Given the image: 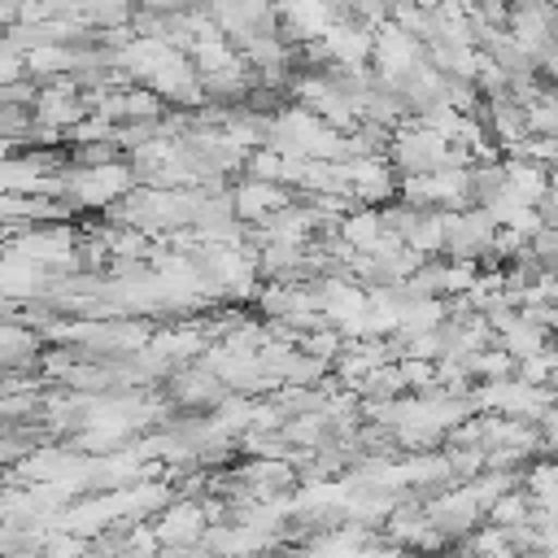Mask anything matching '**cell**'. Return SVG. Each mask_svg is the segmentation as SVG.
I'll return each instance as SVG.
<instances>
[{
    "instance_id": "cell-1",
    "label": "cell",
    "mask_w": 558,
    "mask_h": 558,
    "mask_svg": "<svg viewBox=\"0 0 558 558\" xmlns=\"http://www.w3.org/2000/svg\"><path fill=\"white\" fill-rule=\"evenodd\" d=\"M497 222L488 209H458L449 214V231H445V253L449 262H484L493 253V240H497Z\"/></svg>"
},
{
    "instance_id": "cell-2",
    "label": "cell",
    "mask_w": 558,
    "mask_h": 558,
    "mask_svg": "<svg viewBox=\"0 0 558 558\" xmlns=\"http://www.w3.org/2000/svg\"><path fill=\"white\" fill-rule=\"evenodd\" d=\"M209 510L201 497H174L157 519H153V532L161 541V549H183V545H201L205 532H209Z\"/></svg>"
},
{
    "instance_id": "cell-3",
    "label": "cell",
    "mask_w": 558,
    "mask_h": 558,
    "mask_svg": "<svg viewBox=\"0 0 558 558\" xmlns=\"http://www.w3.org/2000/svg\"><path fill=\"white\" fill-rule=\"evenodd\" d=\"M231 201H235V214H240L244 227H262L275 209H283V205L296 201V196H292V187H283V183L235 179V183H231Z\"/></svg>"
},
{
    "instance_id": "cell-4",
    "label": "cell",
    "mask_w": 558,
    "mask_h": 558,
    "mask_svg": "<svg viewBox=\"0 0 558 558\" xmlns=\"http://www.w3.org/2000/svg\"><path fill=\"white\" fill-rule=\"evenodd\" d=\"M427 527H432L427 506H423V501H414V497H401V501L392 506V514L384 519L379 536H384V541H392V545H401L405 554H414V549H418V541L427 536Z\"/></svg>"
},
{
    "instance_id": "cell-5",
    "label": "cell",
    "mask_w": 558,
    "mask_h": 558,
    "mask_svg": "<svg viewBox=\"0 0 558 558\" xmlns=\"http://www.w3.org/2000/svg\"><path fill=\"white\" fill-rule=\"evenodd\" d=\"M506 174H510V192L527 205H541L549 196V166L532 161V157H506Z\"/></svg>"
},
{
    "instance_id": "cell-6",
    "label": "cell",
    "mask_w": 558,
    "mask_h": 558,
    "mask_svg": "<svg viewBox=\"0 0 558 558\" xmlns=\"http://www.w3.org/2000/svg\"><path fill=\"white\" fill-rule=\"evenodd\" d=\"M384 235H388L384 214H379V209H371V205H357V209L340 222V240H344L353 253H375Z\"/></svg>"
},
{
    "instance_id": "cell-7",
    "label": "cell",
    "mask_w": 558,
    "mask_h": 558,
    "mask_svg": "<svg viewBox=\"0 0 558 558\" xmlns=\"http://www.w3.org/2000/svg\"><path fill=\"white\" fill-rule=\"evenodd\" d=\"M549 340H554V336H549L545 327H536L532 318H523V310H519V323L497 336V344H501L506 353H514L519 362H523V357H536L541 349H549Z\"/></svg>"
},
{
    "instance_id": "cell-8",
    "label": "cell",
    "mask_w": 558,
    "mask_h": 558,
    "mask_svg": "<svg viewBox=\"0 0 558 558\" xmlns=\"http://www.w3.org/2000/svg\"><path fill=\"white\" fill-rule=\"evenodd\" d=\"M283 440H288L292 449H323L327 440H336L327 410H323V414H301V418H288V423H283Z\"/></svg>"
},
{
    "instance_id": "cell-9",
    "label": "cell",
    "mask_w": 558,
    "mask_h": 558,
    "mask_svg": "<svg viewBox=\"0 0 558 558\" xmlns=\"http://www.w3.org/2000/svg\"><path fill=\"white\" fill-rule=\"evenodd\" d=\"M283 174H288V157L275 153L270 144L253 148V153L244 157V170H240V179H257V183H283ZM283 187H288V183H283Z\"/></svg>"
},
{
    "instance_id": "cell-10",
    "label": "cell",
    "mask_w": 558,
    "mask_h": 558,
    "mask_svg": "<svg viewBox=\"0 0 558 558\" xmlns=\"http://www.w3.org/2000/svg\"><path fill=\"white\" fill-rule=\"evenodd\" d=\"M532 510H536L532 493H527V488H510V493L488 510L484 523H493V527H519V523H532Z\"/></svg>"
},
{
    "instance_id": "cell-11",
    "label": "cell",
    "mask_w": 558,
    "mask_h": 558,
    "mask_svg": "<svg viewBox=\"0 0 558 558\" xmlns=\"http://www.w3.org/2000/svg\"><path fill=\"white\" fill-rule=\"evenodd\" d=\"M536 214H541L545 227H558V187H549V196L536 205Z\"/></svg>"
},
{
    "instance_id": "cell-12",
    "label": "cell",
    "mask_w": 558,
    "mask_h": 558,
    "mask_svg": "<svg viewBox=\"0 0 558 558\" xmlns=\"http://www.w3.org/2000/svg\"><path fill=\"white\" fill-rule=\"evenodd\" d=\"M410 558H453V549L449 554H410Z\"/></svg>"
}]
</instances>
